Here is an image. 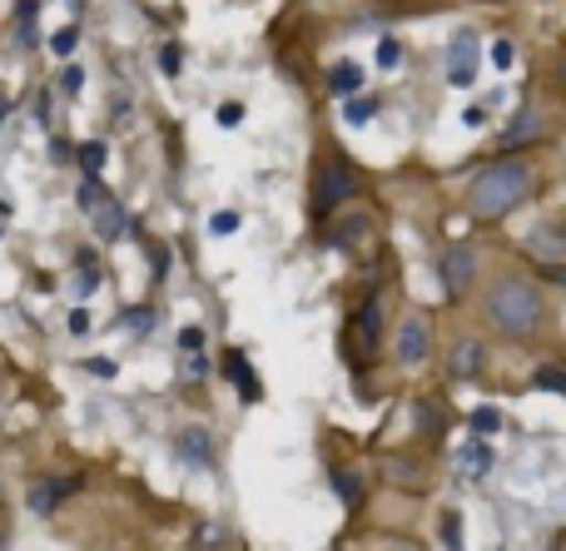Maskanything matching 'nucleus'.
<instances>
[{"label": "nucleus", "mask_w": 566, "mask_h": 551, "mask_svg": "<svg viewBox=\"0 0 566 551\" xmlns=\"http://www.w3.org/2000/svg\"><path fill=\"white\" fill-rule=\"evenodd\" d=\"M527 194H532V165L527 159H497V165H488L478 174L468 204H472L478 219H507Z\"/></svg>", "instance_id": "f257e3e1"}, {"label": "nucleus", "mask_w": 566, "mask_h": 551, "mask_svg": "<svg viewBox=\"0 0 566 551\" xmlns=\"http://www.w3.org/2000/svg\"><path fill=\"white\" fill-rule=\"evenodd\" d=\"M488 314L507 338H532L542 324V288L532 284V278H517V274L497 278L488 294Z\"/></svg>", "instance_id": "f03ea898"}, {"label": "nucleus", "mask_w": 566, "mask_h": 551, "mask_svg": "<svg viewBox=\"0 0 566 551\" xmlns=\"http://www.w3.org/2000/svg\"><path fill=\"white\" fill-rule=\"evenodd\" d=\"M438 278H442V294L462 298L472 284H478V248L472 244H448L438 258Z\"/></svg>", "instance_id": "7ed1b4c3"}, {"label": "nucleus", "mask_w": 566, "mask_h": 551, "mask_svg": "<svg viewBox=\"0 0 566 551\" xmlns=\"http://www.w3.org/2000/svg\"><path fill=\"white\" fill-rule=\"evenodd\" d=\"M80 209H85L90 219H95V229H99V239H115L119 234V224H125V214H119V204H115V194H109L105 184H99L95 174H85V184H80Z\"/></svg>", "instance_id": "20e7f679"}, {"label": "nucleus", "mask_w": 566, "mask_h": 551, "mask_svg": "<svg viewBox=\"0 0 566 551\" xmlns=\"http://www.w3.org/2000/svg\"><path fill=\"white\" fill-rule=\"evenodd\" d=\"M358 194V174H353L348 159H328L318 174V189H313V204H318V214H328V209L348 204V199Z\"/></svg>", "instance_id": "39448f33"}, {"label": "nucleus", "mask_w": 566, "mask_h": 551, "mask_svg": "<svg viewBox=\"0 0 566 551\" xmlns=\"http://www.w3.org/2000/svg\"><path fill=\"white\" fill-rule=\"evenodd\" d=\"M398 358L402 363H428V353H432V328H428V318H402L398 324Z\"/></svg>", "instance_id": "423d86ee"}, {"label": "nucleus", "mask_w": 566, "mask_h": 551, "mask_svg": "<svg viewBox=\"0 0 566 551\" xmlns=\"http://www.w3.org/2000/svg\"><path fill=\"white\" fill-rule=\"evenodd\" d=\"M478 55H482L478 35H472V30H458V40L448 45V80L452 85H472V75H478Z\"/></svg>", "instance_id": "0eeeda50"}, {"label": "nucleus", "mask_w": 566, "mask_h": 551, "mask_svg": "<svg viewBox=\"0 0 566 551\" xmlns=\"http://www.w3.org/2000/svg\"><path fill=\"white\" fill-rule=\"evenodd\" d=\"M452 473H458L462 483H482V477L492 473V447L482 443V437H472V443H462L458 453H452Z\"/></svg>", "instance_id": "6e6552de"}, {"label": "nucleus", "mask_w": 566, "mask_h": 551, "mask_svg": "<svg viewBox=\"0 0 566 551\" xmlns=\"http://www.w3.org/2000/svg\"><path fill=\"white\" fill-rule=\"evenodd\" d=\"M80 492V477H45V483H35L30 487V512L35 517H45V512H55L65 497H75Z\"/></svg>", "instance_id": "1a4fd4ad"}, {"label": "nucleus", "mask_w": 566, "mask_h": 551, "mask_svg": "<svg viewBox=\"0 0 566 551\" xmlns=\"http://www.w3.org/2000/svg\"><path fill=\"white\" fill-rule=\"evenodd\" d=\"M175 447H179V457H185V463H195V467H209V463H214V437H209L205 427H185Z\"/></svg>", "instance_id": "9d476101"}, {"label": "nucleus", "mask_w": 566, "mask_h": 551, "mask_svg": "<svg viewBox=\"0 0 566 551\" xmlns=\"http://www.w3.org/2000/svg\"><path fill=\"white\" fill-rule=\"evenodd\" d=\"M542 135H547V129H542V115H537V109H522V115L512 119V129H502V145L522 149V145H537Z\"/></svg>", "instance_id": "9b49d317"}, {"label": "nucleus", "mask_w": 566, "mask_h": 551, "mask_svg": "<svg viewBox=\"0 0 566 551\" xmlns=\"http://www.w3.org/2000/svg\"><path fill=\"white\" fill-rule=\"evenodd\" d=\"M482 363H488V348H482L478 338H468V343H458V353H452V378H478Z\"/></svg>", "instance_id": "f8f14e48"}, {"label": "nucleus", "mask_w": 566, "mask_h": 551, "mask_svg": "<svg viewBox=\"0 0 566 551\" xmlns=\"http://www.w3.org/2000/svg\"><path fill=\"white\" fill-rule=\"evenodd\" d=\"M527 248H532V254H537V258H547L552 268H562V258H566V244H562V234H557V229H552V224H542L537 234L527 239Z\"/></svg>", "instance_id": "ddd939ff"}, {"label": "nucleus", "mask_w": 566, "mask_h": 551, "mask_svg": "<svg viewBox=\"0 0 566 551\" xmlns=\"http://www.w3.org/2000/svg\"><path fill=\"white\" fill-rule=\"evenodd\" d=\"M353 328H358V338H363V348H378V338H382V308H378V298H368V304L358 308V318H353Z\"/></svg>", "instance_id": "4468645a"}, {"label": "nucleus", "mask_w": 566, "mask_h": 551, "mask_svg": "<svg viewBox=\"0 0 566 551\" xmlns=\"http://www.w3.org/2000/svg\"><path fill=\"white\" fill-rule=\"evenodd\" d=\"M358 85H363V70L353 65V60H338V65L328 70V89H333V95L348 99V95H358Z\"/></svg>", "instance_id": "2eb2a0df"}, {"label": "nucleus", "mask_w": 566, "mask_h": 551, "mask_svg": "<svg viewBox=\"0 0 566 551\" xmlns=\"http://www.w3.org/2000/svg\"><path fill=\"white\" fill-rule=\"evenodd\" d=\"M358 239H368V219H363V214L343 219V224L333 229V244H338V248H353V244H358Z\"/></svg>", "instance_id": "dca6fc26"}, {"label": "nucleus", "mask_w": 566, "mask_h": 551, "mask_svg": "<svg viewBox=\"0 0 566 551\" xmlns=\"http://www.w3.org/2000/svg\"><path fill=\"white\" fill-rule=\"evenodd\" d=\"M229 378L239 383V393H244V398H259V378H254V368H244V358H239V353H229Z\"/></svg>", "instance_id": "f3484780"}, {"label": "nucleus", "mask_w": 566, "mask_h": 551, "mask_svg": "<svg viewBox=\"0 0 566 551\" xmlns=\"http://www.w3.org/2000/svg\"><path fill=\"white\" fill-rule=\"evenodd\" d=\"M378 115V99H363V95H348V105H343V119H348V125H368V119Z\"/></svg>", "instance_id": "a211bd4d"}, {"label": "nucleus", "mask_w": 566, "mask_h": 551, "mask_svg": "<svg viewBox=\"0 0 566 551\" xmlns=\"http://www.w3.org/2000/svg\"><path fill=\"white\" fill-rule=\"evenodd\" d=\"M333 487H338L343 507H358V497H363V483H358V473H348V467H338V473H333Z\"/></svg>", "instance_id": "6ab92c4d"}, {"label": "nucleus", "mask_w": 566, "mask_h": 551, "mask_svg": "<svg viewBox=\"0 0 566 551\" xmlns=\"http://www.w3.org/2000/svg\"><path fill=\"white\" fill-rule=\"evenodd\" d=\"M438 537L448 551H462V512H442L438 517Z\"/></svg>", "instance_id": "aec40b11"}, {"label": "nucleus", "mask_w": 566, "mask_h": 551, "mask_svg": "<svg viewBox=\"0 0 566 551\" xmlns=\"http://www.w3.org/2000/svg\"><path fill=\"white\" fill-rule=\"evenodd\" d=\"M497 427H502V413H497V407H478V413H472V433H478V437L497 433Z\"/></svg>", "instance_id": "412c9836"}, {"label": "nucleus", "mask_w": 566, "mask_h": 551, "mask_svg": "<svg viewBox=\"0 0 566 551\" xmlns=\"http://www.w3.org/2000/svg\"><path fill=\"white\" fill-rule=\"evenodd\" d=\"M99 165H105V145H99V139H90V145L80 149V169H85V174H99Z\"/></svg>", "instance_id": "4be33fe9"}, {"label": "nucleus", "mask_w": 566, "mask_h": 551, "mask_svg": "<svg viewBox=\"0 0 566 551\" xmlns=\"http://www.w3.org/2000/svg\"><path fill=\"white\" fill-rule=\"evenodd\" d=\"M537 388H542V393H566V378H562V368H557V363H552V368H542V373H537Z\"/></svg>", "instance_id": "5701e85b"}, {"label": "nucleus", "mask_w": 566, "mask_h": 551, "mask_svg": "<svg viewBox=\"0 0 566 551\" xmlns=\"http://www.w3.org/2000/svg\"><path fill=\"white\" fill-rule=\"evenodd\" d=\"M50 50H55V55H75V25L55 30V35H50Z\"/></svg>", "instance_id": "b1692460"}, {"label": "nucleus", "mask_w": 566, "mask_h": 551, "mask_svg": "<svg viewBox=\"0 0 566 551\" xmlns=\"http://www.w3.org/2000/svg\"><path fill=\"white\" fill-rule=\"evenodd\" d=\"M60 89H65V95H80V89H85V70L70 65L65 75H60Z\"/></svg>", "instance_id": "393cba45"}, {"label": "nucleus", "mask_w": 566, "mask_h": 551, "mask_svg": "<svg viewBox=\"0 0 566 551\" xmlns=\"http://www.w3.org/2000/svg\"><path fill=\"white\" fill-rule=\"evenodd\" d=\"M398 60H402V45H398V40H382V45H378V65H382V70H392Z\"/></svg>", "instance_id": "a878e982"}, {"label": "nucleus", "mask_w": 566, "mask_h": 551, "mask_svg": "<svg viewBox=\"0 0 566 551\" xmlns=\"http://www.w3.org/2000/svg\"><path fill=\"white\" fill-rule=\"evenodd\" d=\"M179 60H185V55H179V45H165V50H159V70H165V75H175Z\"/></svg>", "instance_id": "bb28decb"}, {"label": "nucleus", "mask_w": 566, "mask_h": 551, "mask_svg": "<svg viewBox=\"0 0 566 551\" xmlns=\"http://www.w3.org/2000/svg\"><path fill=\"white\" fill-rule=\"evenodd\" d=\"M492 60H497L502 70H507L512 60H517V50H512V40H497V45H492Z\"/></svg>", "instance_id": "cd10ccee"}, {"label": "nucleus", "mask_w": 566, "mask_h": 551, "mask_svg": "<svg viewBox=\"0 0 566 551\" xmlns=\"http://www.w3.org/2000/svg\"><path fill=\"white\" fill-rule=\"evenodd\" d=\"M239 119H244V109H239L234 99H229V105H219V125H239Z\"/></svg>", "instance_id": "c85d7f7f"}, {"label": "nucleus", "mask_w": 566, "mask_h": 551, "mask_svg": "<svg viewBox=\"0 0 566 551\" xmlns=\"http://www.w3.org/2000/svg\"><path fill=\"white\" fill-rule=\"evenodd\" d=\"M90 373H95V378H115V363H109V358H90Z\"/></svg>", "instance_id": "c756f323"}, {"label": "nucleus", "mask_w": 566, "mask_h": 551, "mask_svg": "<svg viewBox=\"0 0 566 551\" xmlns=\"http://www.w3.org/2000/svg\"><path fill=\"white\" fill-rule=\"evenodd\" d=\"M209 229H214V234H234L239 219H234V214H214V224H209Z\"/></svg>", "instance_id": "7c9ffc66"}, {"label": "nucleus", "mask_w": 566, "mask_h": 551, "mask_svg": "<svg viewBox=\"0 0 566 551\" xmlns=\"http://www.w3.org/2000/svg\"><path fill=\"white\" fill-rule=\"evenodd\" d=\"M70 333H90V314H85V308H75V314H70Z\"/></svg>", "instance_id": "2f4dec72"}, {"label": "nucleus", "mask_w": 566, "mask_h": 551, "mask_svg": "<svg viewBox=\"0 0 566 551\" xmlns=\"http://www.w3.org/2000/svg\"><path fill=\"white\" fill-rule=\"evenodd\" d=\"M482 119H488V105H468V115H462V125H472V129H478Z\"/></svg>", "instance_id": "473e14b6"}, {"label": "nucleus", "mask_w": 566, "mask_h": 551, "mask_svg": "<svg viewBox=\"0 0 566 551\" xmlns=\"http://www.w3.org/2000/svg\"><path fill=\"white\" fill-rule=\"evenodd\" d=\"M125 324H135L139 333H145V328H149V308H135V314H125Z\"/></svg>", "instance_id": "72a5a7b5"}]
</instances>
